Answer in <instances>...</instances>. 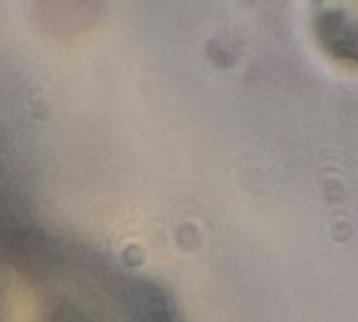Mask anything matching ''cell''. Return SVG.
<instances>
[{"label": "cell", "mask_w": 358, "mask_h": 322, "mask_svg": "<svg viewBox=\"0 0 358 322\" xmlns=\"http://www.w3.org/2000/svg\"><path fill=\"white\" fill-rule=\"evenodd\" d=\"M313 25L325 52L358 65V0H313Z\"/></svg>", "instance_id": "cell-1"}]
</instances>
